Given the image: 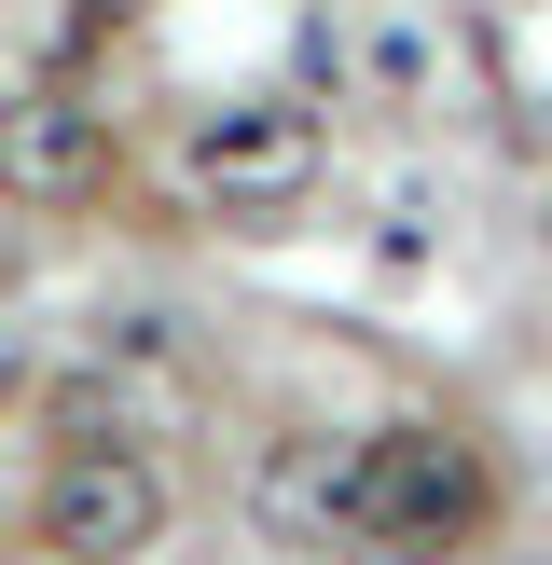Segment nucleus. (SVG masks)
Wrapping results in <instances>:
<instances>
[{
  "label": "nucleus",
  "mask_w": 552,
  "mask_h": 565,
  "mask_svg": "<svg viewBox=\"0 0 552 565\" xmlns=\"http://www.w3.org/2000/svg\"><path fill=\"white\" fill-rule=\"evenodd\" d=\"M14 386H28V331H0V401H14Z\"/></svg>",
  "instance_id": "obj_7"
},
{
  "label": "nucleus",
  "mask_w": 552,
  "mask_h": 565,
  "mask_svg": "<svg viewBox=\"0 0 552 565\" xmlns=\"http://www.w3.org/2000/svg\"><path fill=\"white\" fill-rule=\"evenodd\" d=\"M42 539L83 552V565H125L166 539V469L152 441H70V456L42 469Z\"/></svg>",
  "instance_id": "obj_3"
},
{
  "label": "nucleus",
  "mask_w": 552,
  "mask_h": 565,
  "mask_svg": "<svg viewBox=\"0 0 552 565\" xmlns=\"http://www.w3.org/2000/svg\"><path fill=\"white\" fill-rule=\"evenodd\" d=\"M14 276H28V221H0V290H14Z\"/></svg>",
  "instance_id": "obj_6"
},
{
  "label": "nucleus",
  "mask_w": 552,
  "mask_h": 565,
  "mask_svg": "<svg viewBox=\"0 0 552 565\" xmlns=\"http://www.w3.org/2000/svg\"><path fill=\"white\" fill-rule=\"evenodd\" d=\"M318 166H331V138H318V110H304V97H235V110L193 125L180 180H193V207H208V221H290L304 193H318Z\"/></svg>",
  "instance_id": "obj_1"
},
{
  "label": "nucleus",
  "mask_w": 552,
  "mask_h": 565,
  "mask_svg": "<svg viewBox=\"0 0 552 565\" xmlns=\"http://www.w3.org/2000/svg\"><path fill=\"white\" fill-rule=\"evenodd\" d=\"M110 193V125L83 97H0V207H97Z\"/></svg>",
  "instance_id": "obj_4"
},
{
  "label": "nucleus",
  "mask_w": 552,
  "mask_h": 565,
  "mask_svg": "<svg viewBox=\"0 0 552 565\" xmlns=\"http://www.w3.org/2000/svg\"><path fill=\"white\" fill-rule=\"evenodd\" d=\"M263 511L276 524H346V456L331 441H276L263 456Z\"/></svg>",
  "instance_id": "obj_5"
},
{
  "label": "nucleus",
  "mask_w": 552,
  "mask_h": 565,
  "mask_svg": "<svg viewBox=\"0 0 552 565\" xmlns=\"http://www.w3.org/2000/svg\"><path fill=\"white\" fill-rule=\"evenodd\" d=\"M469 511H484V456H469L456 428H373L346 441V539H469Z\"/></svg>",
  "instance_id": "obj_2"
}]
</instances>
